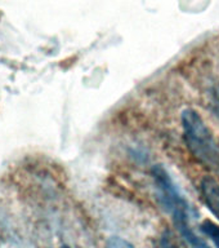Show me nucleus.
Instances as JSON below:
<instances>
[{
	"label": "nucleus",
	"mask_w": 219,
	"mask_h": 248,
	"mask_svg": "<svg viewBox=\"0 0 219 248\" xmlns=\"http://www.w3.org/2000/svg\"><path fill=\"white\" fill-rule=\"evenodd\" d=\"M201 232H204L205 235L208 236L209 239L212 240L213 243L216 244V247L219 248V226L216 225L213 221L205 220L200 226Z\"/></svg>",
	"instance_id": "4"
},
{
	"label": "nucleus",
	"mask_w": 219,
	"mask_h": 248,
	"mask_svg": "<svg viewBox=\"0 0 219 248\" xmlns=\"http://www.w3.org/2000/svg\"><path fill=\"white\" fill-rule=\"evenodd\" d=\"M183 137L191 155L210 170H219V145L210 128L197 111L187 108L182 114Z\"/></svg>",
	"instance_id": "2"
},
{
	"label": "nucleus",
	"mask_w": 219,
	"mask_h": 248,
	"mask_svg": "<svg viewBox=\"0 0 219 248\" xmlns=\"http://www.w3.org/2000/svg\"><path fill=\"white\" fill-rule=\"evenodd\" d=\"M158 248H179L175 240H174V236L170 234L169 232H164V235L160 238L158 243Z\"/></svg>",
	"instance_id": "5"
},
{
	"label": "nucleus",
	"mask_w": 219,
	"mask_h": 248,
	"mask_svg": "<svg viewBox=\"0 0 219 248\" xmlns=\"http://www.w3.org/2000/svg\"><path fill=\"white\" fill-rule=\"evenodd\" d=\"M201 195L210 212L219 220V184L212 177H205L200 185Z\"/></svg>",
	"instance_id": "3"
},
{
	"label": "nucleus",
	"mask_w": 219,
	"mask_h": 248,
	"mask_svg": "<svg viewBox=\"0 0 219 248\" xmlns=\"http://www.w3.org/2000/svg\"><path fill=\"white\" fill-rule=\"evenodd\" d=\"M151 176L154 180L155 187L158 191V199L166 212L172 216L174 226L177 228L182 238L192 248H210L200 236L196 235L193 229L190 225L189 204L183 198L174 181L168 173V170L162 166L152 167Z\"/></svg>",
	"instance_id": "1"
},
{
	"label": "nucleus",
	"mask_w": 219,
	"mask_h": 248,
	"mask_svg": "<svg viewBox=\"0 0 219 248\" xmlns=\"http://www.w3.org/2000/svg\"><path fill=\"white\" fill-rule=\"evenodd\" d=\"M106 248H134L129 242L121 239L119 236H111L107 240Z\"/></svg>",
	"instance_id": "6"
},
{
	"label": "nucleus",
	"mask_w": 219,
	"mask_h": 248,
	"mask_svg": "<svg viewBox=\"0 0 219 248\" xmlns=\"http://www.w3.org/2000/svg\"><path fill=\"white\" fill-rule=\"evenodd\" d=\"M61 248H70V247H67V246H62Z\"/></svg>",
	"instance_id": "7"
}]
</instances>
